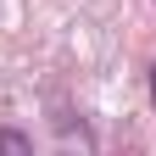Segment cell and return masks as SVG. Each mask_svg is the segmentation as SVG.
Here are the masks:
<instances>
[{
    "instance_id": "6da1fadb",
    "label": "cell",
    "mask_w": 156,
    "mask_h": 156,
    "mask_svg": "<svg viewBox=\"0 0 156 156\" xmlns=\"http://www.w3.org/2000/svg\"><path fill=\"white\" fill-rule=\"evenodd\" d=\"M0 156H34L28 134H17V128H0Z\"/></svg>"
},
{
    "instance_id": "7a4b0ae2",
    "label": "cell",
    "mask_w": 156,
    "mask_h": 156,
    "mask_svg": "<svg viewBox=\"0 0 156 156\" xmlns=\"http://www.w3.org/2000/svg\"><path fill=\"white\" fill-rule=\"evenodd\" d=\"M151 101H156V67H151Z\"/></svg>"
}]
</instances>
